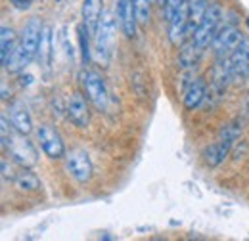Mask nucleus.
<instances>
[{
    "label": "nucleus",
    "instance_id": "obj_22",
    "mask_svg": "<svg viewBox=\"0 0 249 241\" xmlns=\"http://www.w3.org/2000/svg\"><path fill=\"white\" fill-rule=\"evenodd\" d=\"M188 0H165V19L171 21L175 17V14L186 4Z\"/></svg>",
    "mask_w": 249,
    "mask_h": 241
},
{
    "label": "nucleus",
    "instance_id": "obj_14",
    "mask_svg": "<svg viewBox=\"0 0 249 241\" xmlns=\"http://www.w3.org/2000/svg\"><path fill=\"white\" fill-rule=\"evenodd\" d=\"M10 122L12 126L21 132V134H29L33 130V119H31V113L27 109V105L23 102H14L10 103Z\"/></svg>",
    "mask_w": 249,
    "mask_h": 241
},
{
    "label": "nucleus",
    "instance_id": "obj_13",
    "mask_svg": "<svg viewBox=\"0 0 249 241\" xmlns=\"http://www.w3.org/2000/svg\"><path fill=\"white\" fill-rule=\"evenodd\" d=\"M81 16H83V25L87 27L89 34L94 36L98 23L104 16V0H83Z\"/></svg>",
    "mask_w": 249,
    "mask_h": 241
},
{
    "label": "nucleus",
    "instance_id": "obj_17",
    "mask_svg": "<svg viewBox=\"0 0 249 241\" xmlns=\"http://www.w3.org/2000/svg\"><path fill=\"white\" fill-rule=\"evenodd\" d=\"M52 56H54V48H52V29L44 27L42 34H40V46H38V61L44 69H50L52 63Z\"/></svg>",
    "mask_w": 249,
    "mask_h": 241
},
{
    "label": "nucleus",
    "instance_id": "obj_12",
    "mask_svg": "<svg viewBox=\"0 0 249 241\" xmlns=\"http://www.w3.org/2000/svg\"><path fill=\"white\" fill-rule=\"evenodd\" d=\"M230 63V71L232 77H249V36H244V40L240 42V46L232 52V56L228 58Z\"/></svg>",
    "mask_w": 249,
    "mask_h": 241
},
{
    "label": "nucleus",
    "instance_id": "obj_19",
    "mask_svg": "<svg viewBox=\"0 0 249 241\" xmlns=\"http://www.w3.org/2000/svg\"><path fill=\"white\" fill-rule=\"evenodd\" d=\"M14 186L19 189V191H35V189H38L40 188V180L33 174L31 171H21V172H18L16 174V178H14Z\"/></svg>",
    "mask_w": 249,
    "mask_h": 241
},
{
    "label": "nucleus",
    "instance_id": "obj_6",
    "mask_svg": "<svg viewBox=\"0 0 249 241\" xmlns=\"http://www.w3.org/2000/svg\"><path fill=\"white\" fill-rule=\"evenodd\" d=\"M4 150L10 153V157L23 169H31L36 165L38 161V155H36V150L31 142L27 140V134H21L18 132L16 128L12 130L10 138L6 140V144L2 146Z\"/></svg>",
    "mask_w": 249,
    "mask_h": 241
},
{
    "label": "nucleus",
    "instance_id": "obj_11",
    "mask_svg": "<svg viewBox=\"0 0 249 241\" xmlns=\"http://www.w3.org/2000/svg\"><path fill=\"white\" fill-rule=\"evenodd\" d=\"M115 10H117V23L124 33V36L132 38L136 34V27H138L136 12H134V0H119Z\"/></svg>",
    "mask_w": 249,
    "mask_h": 241
},
{
    "label": "nucleus",
    "instance_id": "obj_24",
    "mask_svg": "<svg viewBox=\"0 0 249 241\" xmlns=\"http://www.w3.org/2000/svg\"><path fill=\"white\" fill-rule=\"evenodd\" d=\"M10 4H12L16 10H27L33 4V0H10Z\"/></svg>",
    "mask_w": 249,
    "mask_h": 241
},
{
    "label": "nucleus",
    "instance_id": "obj_26",
    "mask_svg": "<svg viewBox=\"0 0 249 241\" xmlns=\"http://www.w3.org/2000/svg\"><path fill=\"white\" fill-rule=\"evenodd\" d=\"M152 2H154V0H152Z\"/></svg>",
    "mask_w": 249,
    "mask_h": 241
},
{
    "label": "nucleus",
    "instance_id": "obj_4",
    "mask_svg": "<svg viewBox=\"0 0 249 241\" xmlns=\"http://www.w3.org/2000/svg\"><path fill=\"white\" fill-rule=\"evenodd\" d=\"M240 132H242V128H240L236 122H230V124L222 126L220 134L217 136V142H213L207 150L203 151L205 163H207L209 167H218V165L226 159V155L230 153V148H232L234 140L240 136Z\"/></svg>",
    "mask_w": 249,
    "mask_h": 241
},
{
    "label": "nucleus",
    "instance_id": "obj_7",
    "mask_svg": "<svg viewBox=\"0 0 249 241\" xmlns=\"http://www.w3.org/2000/svg\"><path fill=\"white\" fill-rule=\"evenodd\" d=\"M244 40V34L236 25H224L222 29H218L217 36L213 40V52L217 60H226L232 56V52L240 46V42Z\"/></svg>",
    "mask_w": 249,
    "mask_h": 241
},
{
    "label": "nucleus",
    "instance_id": "obj_25",
    "mask_svg": "<svg viewBox=\"0 0 249 241\" xmlns=\"http://www.w3.org/2000/svg\"><path fill=\"white\" fill-rule=\"evenodd\" d=\"M248 27H249V17H248Z\"/></svg>",
    "mask_w": 249,
    "mask_h": 241
},
{
    "label": "nucleus",
    "instance_id": "obj_23",
    "mask_svg": "<svg viewBox=\"0 0 249 241\" xmlns=\"http://www.w3.org/2000/svg\"><path fill=\"white\" fill-rule=\"evenodd\" d=\"M2 176H4V180H14L16 178L14 172H12V169L8 167V161L6 159H2Z\"/></svg>",
    "mask_w": 249,
    "mask_h": 241
},
{
    "label": "nucleus",
    "instance_id": "obj_21",
    "mask_svg": "<svg viewBox=\"0 0 249 241\" xmlns=\"http://www.w3.org/2000/svg\"><path fill=\"white\" fill-rule=\"evenodd\" d=\"M79 38H81V52H83V61H85V65L89 63L90 60V46H89V38H90V34H89V31L85 25H81L79 27Z\"/></svg>",
    "mask_w": 249,
    "mask_h": 241
},
{
    "label": "nucleus",
    "instance_id": "obj_2",
    "mask_svg": "<svg viewBox=\"0 0 249 241\" xmlns=\"http://www.w3.org/2000/svg\"><path fill=\"white\" fill-rule=\"evenodd\" d=\"M222 17H224L222 4L220 2H211L207 12H205V16H203V19H201V23L197 25V29L194 31V34H192V42L196 44L197 52H203L209 44H213Z\"/></svg>",
    "mask_w": 249,
    "mask_h": 241
},
{
    "label": "nucleus",
    "instance_id": "obj_8",
    "mask_svg": "<svg viewBox=\"0 0 249 241\" xmlns=\"http://www.w3.org/2000/svg\"><path fill=\"white\" fill-rule=\"evenodd\" d=\"M65 171L77 182L85 184L92 178V161L85 150H73L65 155Z\"/></svg>",
    "mask_w": 249,
    "mask_h": 241
},
{
    "label": "nucleus",
    "instance_id": "obj_1",
    "mask_svg": "<svg viewBox=\"0 0 249 241\" xmlns=\"http://www.w3.org/2000/svg\"><path fill=\"white\" fill-rule=\"evenodd\" d=\"M42 23L40 19L33 17L27 21V25L23 27L19 38H18V44L10 56L8 63L4 65L8 71L12 73H19L21 69H25L29 63H31L36 56H38V46H40V34H42Z\"/></svg>",
    "mask_w": 249,
    "mask_h": 241
},
{
    "label": "nucleus",
    "instance_id": "obj_5",
    "mask_svg": "<svg viewBox=\"0 0 249 241\" xmlns=\"http://www.w3.org/2000/svg\"><path fill=\"white\" fill-rule=\"evenodd\" d=\"M81 85L85 88L87 98L94 103L96 109L106 111L109 105V90L106 85V79L96 69H83L81 71Z\"/></svg>",
    "mask_w": 249,
    "mask_h": 241
},
{
    "label": "nucleus",
    "instance_id": "obj_20",
    "mask_svg": "<svg viewBox=\"0 0 249 241\" xmlns=\"http://www.w3.org/2000/svg\"><path fill=\"white\" fill-rule=\"evenodd\" d=\"M134 12H136L138 25L146 27L152 16V0H134Z\"/></svg>",
    "mask_w": 249,
    "mask_h": 241
},
{
    "label": "nucleus",
    "instance_id": "obj_18",
    "mask_svg": "<svg viewBox=\"0 0 249 241\" xmlns=\"http://www.w3.org/2000/svg\"><path fill=\"white\" fill-rule=\"evenodd\" d=\"M16 44H18V38H16L14 29L2 25V29H0V60H2V65L8 63L14 48H16Z\"/></svg>",
    "mask_w": 249,
    "mask_h": 241
},
{
    "label": "nucleus",
    "instance_id": "obj_3",
    "mask_svg": "<svg viewBox=\"0 0 249 241\" xmlns=\"http://www.w3.org/2000/svg\"><path fill=\"white\" fill-rule=\"evenodd\" d=\"M115 34H117V23L111 12H104L98 29L94 34V58L102 63L111 60L113 46H115Z\"/></svg>",
    "mask_w": 249,
    "mask_h": 241
},
{
    "label": "nucleus",
    "instance_id": "obj_9",
    "mask_svg": "<svg viewBox=\"0 0 249 241\" xmlns=\"http://www.w3.org/2000/svg\"><path fill=\"white\" fill-rule=\"evenodd\" d=\"M36 138H38V144L44 151V155H48L50 159H63L65 157V146H63L62 136L50 124H40L36 128Z\"/></svg>",
    "mask_w": 249,
    "mask_h": 241
},
{
    "label": "nucleus",
    "instance_id": "obj_15",
    "mask_svg": "<svg viewBox=\"0 0 249 241\" xmlns=\"http://www.w3.org/2000/svg\"><path fill=\"white\" fill-rule=\"evenodd\" d=\"M205 94H207V86H205V81L203 79H192L188 83L186 90H184V98H182V103L186 109H196L201 105V102L205 100Z\"/></svg>",
    "mask_w": 249,
    "mask_h": 241
},
{
    "label": "nucleus",
    "instance_id": "obj_16",
    "mask_svg": "<svg viewBox=\"0 0 249 241\" xmlns=\"http://www.w3.org/2000/svg\"><path fill=\"white\" fill-rule=\"evenodd\" d=\"M188 34V2L175 14V17L169 21V40L173 44H180Z\"/></svg>",
    "mask_w": 249,
    "mask_h": 241
},
{
    "label": "nucleus",
    "instance_id": "obj_10",
    "mask_svg": "<svg viewBox=\"0 0 249 241\" xmlns=\"http://www.w3.org/2000/svg\"><path fill=\"white\" fill-rule=\"evenodd\" d=\"M67 117L71 122L79 128H85L90 120V111H89V103L83 92H73L67 100Z\"/></svg>",
    "mask_w": 249,
    "mask_h": 241
}]
</instances>
